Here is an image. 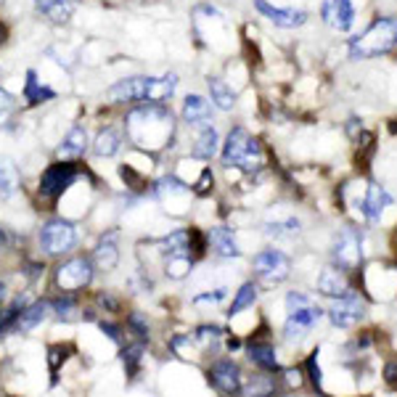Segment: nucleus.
Returning <instances> with one entry per match:
<instances>
[{
  "label": "nucleus",
  "mask_w": 397,
  "mask_h": 397,
  "mask_svg": "<svg viewBox=\"0 0 397 397\" xmlns=\"http://www.w3.org/2000/svg\"><path fill=\"white\" fill-rule=\"evenodd\" d=\"M304 304H310V297H307V294H299V291L286 294V310H297V307H304Z\"/></svg>",
  "instance_id": "obj_39"
},
{
  "label": "nucleus",
  "mask_w": 397,
  "mask_h": 397,
  "mask_svg": "<svg viewBox=\"0 0 397 397\" xmlns=\"http://www.w3.org/2000/svg\"><path fill=\"white\" fill-rule=\"evenodd\" d=\"M188 191V185L180 180V178H175V175H167V178H162L157 185H154V196L164 198L170 196V194H185Z\"/></svg>",
  "instance_id": "obj_35"
},
{
  "label": "nucleus",
  "mask_w": 397,
  "mask_h": 397,
  "mask_svg": "<svg viewBox=\"0 0 397 397\" xmlns=\"http://www.w3.org/2000/svg\"><path fill=\"white\" fill-rule=\"evenodd\" d=\"M210 384L223 395H233L241 389V371L233 360H217L210 368Z\"/></svg>",
  "instance_id": "obj_13"
},
{
  "label": "nucleus",
  "mask_w": 397,
  "mask_h": 397,
  "mask_svg": "<svg viewBox=\"0 0 397 397\" xmlns=\"http://www.w3.org/2000/svg\"><path fill=\"white\" fill-rule=\"evenodd\" d=\"M24 307H26V299L24 297H19L11 307H6V310L0 313V336H6L11 329H16V320H19V316H22Z\"/></svg>",
  "instance_id": "obj_32"
},
{
  "label": "nucleus",
  "mask_w": 397,
  "mask_h": 397,
  "mask_svg": "<svg viewBox=\"0 0 397 397\" xmlns=\"http://www.w3.org/2000/svg\"><path fill=\"white\" fill-rule=\"evenodd\" d=\"M210 183H212V172L204 170V172H201V180H198V185H196V194H207Z\"/></svg>",
  "instance_id": "obj_45"
},
{
  "label": "nucleus",
  "mask_w": 397,
  "mask_h": 397,
  "mask_svg": "<svg viewBox=\"0 0 397 397\" xmlns=\"http://www.w3.org/2000/svg\"><path fill=\"white\" fill-rule=\"evenodd\" d=\"M77 244V228L69 220H51L40 231V247L45 254H64Z\"/></svg>",
  "instance_id": "obj_6"
},
{
  "label": "nucleus",
  "mask_w": 397,
  "mask_h": 397,
  "mask_svg": "<svg viewBox=\"0 0 397 397\" xmlns=\"http://www.w3.org/2000/svg\"><path fill=\"white\" fill-rule=\"evenodd\" d=\"M93 281V260L88 257H72L56 270V283L64 291H75L88 286Z\"/></svg>",
  "instance_id": "obj_7"
},
{
  "label": "nucleus",
  "mask_w": 397,
  "mask_h": 397,
  "mask_svg": "<svg viewBox=\"0 0 397 397\" xmlns=\"http://www.w3.org/2000/svg\"><path fill=\"white\" fill-rule=\"evenodd\" d=\"M207 85H210L212 104L217 106V109H223V111H231L233 104H236V93H233V88H228L220 77H210L207 79Z\"/></svg>",
  "instance_id": "obj_23"
},
{
  "label": "nucleus",
  "mask_w": 397,
  "mask_h": 397,
  "mask_svg": "<svg viewBox=\"0 0 397 397\" xmlns=\"http://www.w3.org/2000/svg\"><path fill=\"white\" fill-rule=\"evenodd\" d=\"M101 329H104V334H109V339H114V342H122V334H119L117 326H111V323H101Z\"/></svg>",
  "instance_id": "obj_46"
},
{
  "label": "nucleus",
  "mask_w": 397,
  "mask_h": 397,
  "mask_svg": "<svg viewBox=\"0 0 397 397\" xmlns=\"http://www.w3.org/2000/svg\"><path fill=\"white\" fill-rule=\"evenodd\" d=\"M119 263V249H117V233H109L98 241V247L93 251V265L98 270H114Z\"/></svg>",
  "instance_id": "obj_18"
},
{
  "label": "nucleus",
  "mask_w": 397,
  "mask_h": 397,
  "mask_svg": "<svg viewBox=\"0 0 397 397\" xmlns=\"http://www.w3.org/2000/svg\"><path fill=\"white\" fill-rule=\"evenodd\" d=\"M331 260H334V265H339L342 270H352V267L360 265V260H363V236H360L357 228L347 225L334 236Z\"/></svg>",
  "instance_id": "obj_4"
},
{
  "label": "nucleus",
  "mask_w": 397,
  "mask_h": 397,
  "mask_svg": "<svg viewBox=\"0 0 397 397\" xmlns=\"http://www.w3.org/2000/svg\"><path fill=\"white\" fill-rule=\"evenodd\" d=\"M141 357H143V347H141V344H135V347H130V350H125V366H127L130 373H135L138 363H141Z\"/></svg>",
  "instance_id": "obj_38"
},
{
  "label": "nucleus",
  "mask_w": 397,
  "mask_h": 397,
  "mask_svg": "<svg viewBox=\"0 0 397 397\" xmlns=\"http://www.w3.org/2000/svg\"><path fill=\"white\" fill-rule=\"evenodd\" d=\"M254 302H257V286H254V283H244V286L238 289L233 304H231V316H238L241 310H247V307Z\"/></svg>",
  "instance_id": "obj_34"
},
{
  "label": "nucleus",
  "mask_w": 397,
  "mask_h": 397,
  "mask_svg": "<svg viewBox=\"0 0 397 397\" xmlns=\"http://www.w3.org/2000/svg\"><path fill=\"white\" fill-rule=\"evenodd\" d=\"M363 316H366V304L355 294H342L329 307V320L336 329H352L355 323L363 320Z\"/></svg>",
  "instance_id": "obj_9"
},
{
  "label": "nucleus",
  "mask_w": 397,
  "mask_h": 397,
  "mask_svg": "<svg viewBox=\"0 0 397 397\" xmlns=\"http://www.w3.org/2000/svg\"><path fill=\"white\" fill-rule=\"evenodd\" d=\"M157 127H172L170 111L162 104H148L132 109L130 117H127V132L132 135V141L141 146H148L151 141H159L154 130Z\"/></svg>",
  "instance_id": "obj_2"
},
{
  "label": "nucleus",
  "mask_w": 397,
  "mask_h": 397,
  "mask_svg": "<svg viewBox=\"0 0 397 397\" xmlns=\"http://www.w3.org/2000/svg\"><path fill=\"white\" fill-rule=\"evenodd\" d=\"M51 3H53V0H35V8H38V11L42 13L45 8H48V6H51Z\"/></svg>",
  "instance_id": "obj_47"
},
{
  "label": "nucleus",
  "mask_w": 397,
  "mask_h": 397,
  "mask_svg": "<svg viewBox=\"0 0 397 397\" xmlns=\"http://www.w3.org/2000/svg\"><path fill=\"white\" fill-rule=\"evenodd\" d=\"M320 19L339 32H350L355 24V6L352 0H323L320 3Z\"/></svg>",
  "instance_id": "obj_11"
},
{
  "label": "nucleus",
  "mask_w": 397,
  "mask_h": 397,
  "mask_svg": "<svg viewBox=\"0 0 397 397\" xmlns=\"http://www.w3.org/2000/svg\"><path fill=\"white\" fill-rule=\"evenodd\" d=\"M307 371H310V382H313V387L316 389H320V366H318V357L316 355H310L307 357Z\"/></svg>",
  "instance_id": "obj_40"
},
{
  "label": "nucleus",
  "mask_w": 397,
  "mask_h": 397,
  "mask_svg": "<svg viewBox=\"0 0 397 397\" xmlns=\"http://www.w3.org/2000/svg\"><path fill=\"white\" fill-rule=\"evenodd\" d=\"M188 231H175L170 236L159 238V249L164 257H170V254H191V244H188Z\"/></svg>",
  "instance_id": "obj_26"
},
{
  "label": "nucleus",
  "mask_w": 397,
  "mask_h": 397,
  "mask_svg": "<svg viewBox=\"0 0 397 397\" xmlns=\"http://www.w3.org/2000/svg\"><path fill=\"white\" fill-rule=\"evenodd\" d=\"M347 289H350V283H347V278H344L342 267L329 265V267H323V270H320V276H318V291H320V294H326V297H331V299H336V297L347 294Z\"/></svg>",
  "instance_id": "obj_17"
},
{
  "label": "nucleus",
  "mask_w": 397,
  "mask_h": 397,
  "mask_svg": "<svg viewBox=\"0 0 397 397\" xmlns=\"http://www.w3.org/2000/svg\"><path fill=\"white\" fill-rule=\"evenodd\" d=\"M323 318V310L318 304H304V307H297V310H289L286 316V323H283V336L289 342H299L302 336H307L313 326Z\"/></svg>",
  "instance_id": "obj_8"
},
{
  "label": "nucleus",
  "mask_w": 397,
  "mask_h": 397,
  "mask_svg": "<svg viewBox=\"0 0 397 397\" xmlns=\"http://www.w3.org/2000/svg\"><path fill=\"white\" fill-rule=\"evenodd\" d=\"M254 273H257V278H260L263 283H267V286L283 283L291 273L289 254H283L281 249H263L254 257Z\"/></svg>",
  "instance_id": "obj_5"
},
{
  "label": "nucleus",
  "mask_w": 397,
  "mask_h": 397,
  "mask_svg": "<svg viewBox=\"0 0 397 397\" xmlns=\"http://www.w3.org/2000/svg\"><path fill=\"white\" fill-rule=\"evenodd\" d=\"M350 135H352V138L357 135V117H352V122H350Z\"/></svg>",
  "instance_id": "obj_48"
},
{
  "label": "nucleus",
  "mask_w": 397,
  "mask_h": 397,
  "mask_svg": "<svg viewBox=\"0 0 397 397\" xmlns=\"http://www.w3.org/2000/svg\"><path fill=\"white\" fill-rule=\"evenodd\" d=\"M3 297H6V286L0 283V302H3Z\"/></svg>",
  "instance_id": "obj_49"
},
{
  "label": "nucleus",
  "mask_w": 397,
  "mask_h": 397,
  "mask_svg": "<svg viewBox=\"0 0 397 397\" xmlns=\"http://www.w3.org/2000/svg\"><path fill=\"white\" fill-rule=\"evenodd\" d=\"M0 244H6V236H3V231H0Z\"/></svg>",
  "instance_id": "obj_50"
},
{
  "label": "nucleus",
  "mask_w": 397,
  "mask_h": 397,
  "mask_svg": "<svg viewBox=\"0 0 397 397\" xmlns=\"http://www.w3.org/2000/svg\"><path fill=\"white\" fill-rule=\"evenodd\" d=\"M19 188V170L13 167V162L0 159V198H11Z\"/></svg>",
  "instance_id": "obj_27"
},
{
  "label": "nucleus",
  "mask_w": 397,
  "mask_h": 397,
  "mask_svg": "<svg viewBox=\"0 0 397 397\" xmlns=\"http://www.w3.org/2000/svg\"><path fill=\"white\" fill-rule=\"evenodd\" d=\"M384 382L397 387V363H387V368H384Z\"/></svg>",
  "instance_id": "obj_44"
},
{
  "label": "nucleus",
  "mask_w": 397,
  "mask_h": 397,
  "mask_svg": "<svg viewBox=\"0 0 397 397\" xmlns=\"http://www.w3.org/2000/svg\"><path fill=\"white\" fill-rule=\"evenodd\" d=\"M220 336H223V331L217 329V326H201V329H196V339L201 344H217Z\"/></svg>",
  "instance_id": "obj_37"
},
{
  "label": "nucleus",
  "mask_w": 397,
  "mask_h": 397,
  "mask_svg": "<svg viewBox=\"0 0 397 397\" xmlns=\"http://www.w3.org/2000/svg\"><path fill=\"white\" fill-rule=\"evenodd\" d=\"M223 297H225V289H217L215 294H212V291H210V294H196V297H194V302H196V304H204V302L217 304Z\"/></svg>",
  "instance_id": "obj_41"
},
{
  "label": "nucleus",
  "mask_w": 397,
  "mask_h": 397,
  "mask_svg": "<svg viewBox=\"0 0 397 397\" xmlns=\"http://www.w3.org/2000/svg\"><path fill=\"white\" fill-rule=\"evenodd\" d=\"M130 326L135 329V334H138V336H148V326H146L143 318L138 316V313H135V316H130Z\"/></svg>",
  "instance_id": "obj_43"
},
{
  "label": "nucleus",
  "mask_w": 397,
  "mask_h": 397,
  "mask_svg": "<svg viewBox=\"0 0 397 397\" xmlns=\"http://www.w3.org/2000/svg\"><path fill=\"white\" fill-rule=\"evenodd\" d=\"M263 159V148H260V141L251 138L249 132L244 127H233L228 132V141L223 146V164H233V167H241V170H254Z\"/></svg>",
  "instance_id": "obj_3"
},
{
  "label": "nucleus",
  "mask_w": 397,
  "mask_h": 397,
  "mask_svg": "<svg viewBox=\"0 0 397 397\" xmlns=\"http://www.w3.org/2000/svg\"><path fill=\"white\" fill-rule=\"evenodd\" d=\"M119 146H122V132L117 127H106L95 135V141H93V151L98 154V157H114L119 151Z\"/></svg>",
  "instance_id": "obj_22"
},
{
  "label": "nucleus",
  "mask_w": 397,
  "mask_h": 397,
  "mask_svg": "<svg viewBox=\"0 0 397 397\" xmlns=\"http://www.w3.org/2000/svg\"><path fill=\"white\" fill-rule=\"evenodd\" d=\"M48 313H51V304H48V302L29 304V307H24V310H22V316H19V320H16V331L38 329L40 323L48 318Z\"/></svg>",
  "instance_id": "obj_21"
},
{
  "label": "nucleus",
  "mask_w": 397,
  "mask_h": 397,
  "mask_svg": "<svg viewBox=\"0 0 397 397\" xmlns=\"http://www.w3.org/2000/svg\"><path fill=\"white\" fill-rule=\"evenodd\" d=\"M249 360L254 366H260L265 371H276L278 368V357L276 350L270 344H251L249 347Z\"/></svg>",
  "instance_id": "obj_29"
},
{
  "label": "nucleus",
  "mask_w": 397,
  "mask_h": 397,
  "mask_svg": "<svg viewBox=\"0 0 397 397\" xmlns=\"http://www.w3.org/2000/svg\"><path fill=\"white\" fill-rule=\"evenodd\" d=\"M13 109V98H11V93H6L3 88H0V119L6 117L8 111Z\"/></svg>",
  "instance_id": "obj_42"
},
{
  "label": "nucleus",
  "mask_w": 397,
  "mask_h": 397,
  "mask_svg": "<svg viewBox=\"0 0 397 397\" xmlns=\"http://www.w3.org/2000/svg\"><path fill=\"white\" fill-rule=\"evenodd\" d=\"M183 119L188 125H194V127H207L212 122V106L210 101L204 98V95H196V93H191V95H185L183 101Z\"/></svg>",
  "instance_id": "obj_15"
},
{
  "label": "nucleus",
  "mask_w": 397,
  "mask_h": 397,
  "mask_svg": "<svg viewBox=\"0 0 397 397\" xmlns=\"http://www.w3.org/2000/svg\"><path fill=\"white\" fill-rule=\"evenodd\" d=\"M217 146H220L217 130H215L212 125H207V127H201L196 143H194V157L196 159H212L215 154H217Z\"/></svg>",
  "instance_id": "obj_24"
},
{
  "label": "nucleus",
  "mask_w": 397,
  "mask_h": 397,
  "mask_svg": "<svg viewBox=\"0 0 397 397\" xmlns=\"http://www.w3.org/2000/svg\"><path fill=\"white\" fill-rule=\"evenodd\" d=\"M395 198H392V194L384 188V185L379 183H368V191H366V198H363V215L368 217L371 223H379L382 220L384 210L392 204Z\"/></svg>",
  "instance_id": "obj_14"
},
{
  "label": "nucleus",
  "mask_w": 397,
  "mask_h": 397,
  "mask_svg": "<svg viewBox=\"0 0 397 397\" xmlns=\"http://www.w3.org/2000/svg\"><path fill=\"white\" fill-rule=\"evenodd\" d=\"M302 231V225L297 217H286V220H281V223H267L265 225V233L270 238H283V236H297Z\"/></svg>",
  "instance_id": "obj_33"
},
{
  "label": "nucleus",
  "mask_w": 397,
  "mask_h": 397,
  "mask_svg": "<svg viewBox=\"0 0 397 397\" xmlns=\"http://www.w3.org/2000/svg\"><path fill=\"white\" fill-rule=\"evenodd\" d=\"M75 175H77V170H75V164H69V162H59V164H53V167H48V170L42 172V180H40V194L42 196H61L69 185L75 183Z\"/></svg>",
  "instance_id": "obj_10"
},
{
  "label": "nucleus",
  "mask_w": 397,
  "mask_h": 397,
  "mask_svg": "<svg viewBox=\"0 0 397 397\" xmlns=\"http://www.w3.org/2000/svg\"><path fill=\"white\" fill-rule=\"evenodd\" d=\"M191 254H170V257H164V270H167V276L170 278H185L191 273Z\"/></svg>",
  "instance_id": "obj_30"
},
{
  "label": "nucleus",
  "mask_w": 397,
  "mask_h": 397,
  "mask_svg": "<svg viewBox=\"0 0 397 397\" xmlns=\"http://www.w3.org/2000/svg\"><path fill=\"white\" fill-rule=\"evenodd\" d=\"M210 241H212V249L217 251L220 257H238V254H241V249H238V244H236V236H233L231 228H212Z\"/></svg>",
  "instance_id": "obj_20"
},
{
  "label": "nucleus",
  "mask_w": 397,
  "mask_h": 397,
  "mask_svg": "<svg viewBox=\"0 0 397 397\" xmlns=\"http://www.w3.org/2000/svg\"><path fill=\"white\" fill-rule=\"evenodd\" d=\"M254 8L263 13L267 22L283 26V29H294V26H302L307 22V13L302 8H281V6L267 3V0H254Z\"/></svg>",
  "instance_id": "obj_12"
},
{
  "label": "nucleus",
  "mask_w": 397,
  "mask_h": 397,
  "mask_svg": "<svg viewBox=\"0 0 397 397\" xmlns=\"http://www.w3.org/2000/svg\"><path fill=\"white\" fill-rule=\"evenodd\" d=\"M85 148H88V132L82 127H72L64 138V143L59 146V157H79V154H85Z\"/></svg>",
  "instance_id": "obj_25"
},
{
  "label": "nucleus",
  "mask_w": 397,
  "mask_h": 397,
  "mask_svg": "<svg viewBox=\"0 0 397 397\" xmlns=\"http://www.w3.org/2000/svg\"><path fill=\"white\" fill-rule=\"evenodd\" d=\"M146 88H148V77L138 75V77H127L111 85V101H146Z\"/></svg>",
  "instance_id": "obj_16"
},
{
  "label": "nucleus",
  "mask_w": 397,
  "mask_h": 397,
  "mask_svg": "<svg viewBox=\"0 0 397 397\" xmlns=\"http://www.w3.org/2000/svg\"><path fill=\"white\" fill-rule=\"evenodd\" d=\"M51 307H53V313H56L59 318H64V320H72V318L77 316V313H75V310H77L75 297H61V299H56Z\"/></svg>",
  "instance_id": "obj_36"
},
{
  "label": "nucleus",
  "mask_w": 397,
  "mask_h": 397,
  "mask_svg": "<svg viewBox=\"0 0 397 397\" xmlns=\"http://www.w3.org/2000/svg\"><path fill=\"white\" fill-rule=\"evenodd\" d=\"M24 98L29 104H45V101H53V98H56V93H53L51 88H45V85H40L35 72H26Z\"/></svg>",
  "instance_id": "obj_28"
},
{
  "label": "nucleus",
  "mask_w": 397,
  "mask_h": 397,
  "mask_svg": "<svg viewBox=\"0 0 397 397\" xmlns=\"http://www.w3.org/2000/svg\"><path fill=\"white\" fill-rule=\"evenodd\" d=\"M397 48V19L395 16H384L376 19L373 24L350 40V59H376L384 53L395 51Z\"/></svg>",
  "instance_id": "obj_1"
},
{
  "label": "nucleus",
  "mask_w": 397,
  "mask_h": 397,
  "mask_svg": "<svg viewBox=\"0 0 397 397\" xmlns=\"http://www.w3.org/2000/svg\"><path fill=\"white\" fill-rule=\"evenodd\" d=\"M178 88V75H162V77H148V88H146V101L151 104H162L167 101Z\"/></svg>",
  "instance_id": "obj_19"
},
{
  "label": "nucleus",
  "mask_w": 397,
  "mask_h": 397,
  "mask_svg": "<svg viewBox=\"0 0 397 397\" xmlns=\"http://www.w3.org/2000/svg\"><path fill=\"white\" fill-rule=\"evenodd\" d=\"M42 13L51 19L53 24H66L72 19V13H75V0H53Z\"/></svg>",
  "instance_id": "obj_31"
}]
</instances>
